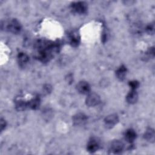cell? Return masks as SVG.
<instances>
[{
	"label": "cell",
	"instance_id": "obj_1",
	"mask_svg": "<svg viewBox=\"0 0 155 155\" xmlns=\"http://www.w3.org/2000/svg\"><path fill=\"white\" fill-rule=\"evenodd\" d=\"M38 58L42 62L49 61L59 50V45L46 40H39L35 44Z\"/></svg>",
	"mask_w": 155,
	"mask_h": 155
},
{
	"label": "cell",
	"instance_id": "obj_2",
	"mask_svg": "<svg viewBox=\"0 0 155 155\" xmlns=\"http://www.w3.org/2000/svg\"><path fill=\"white\" fill-rule=\"evenodd\" d=\"M5 27L8 31L14 34H17L21 30V25L16 19H12L9 20L7 22Z\"/></svg>",
	"mask_w": 155,
	"mask_h": 155
},
{
	"label": "cell",
	"instance_id": "obj_3",
	"mask_svg": "<svg viewBox=\"0 0 155 155\" xmlns=\"http://www.w3.org/2000/svg\"><path fill=\"white\" fill-rule=\"evenodd\" d=\"M71 8L73 12L78 14H84L87 10V5L84 2H75L71 4Z\"/></svg>",
	"mask_w": 155,
	"mask_h": 155
},
{
	"label": "cell",
	"instance_id": "obj_4",
	"mask_svg": "<svg viewBox=\"0 0 155 155\" xmlns=\"http://www.w3.org/2000/svg\"><path fill=\"white\" fill-rule=\"evenodd\" d=\"M85 102L88 107H94L100 102V97L95 93H89L86 98Z\"/></svg>",
	"mask_w": 155,
	"mask_h": 155
},
{
	"label": "cell",
	"instance_id": "obj_5",
	"mask_svg": "<svg viewBox=\"0 0 155 155\" xmlns=\"http://www.w3.org/2000/svg\"><path fill=\"white\" fill-rule=\"evenodd\" d=\"M119 122V117L116 114H111L104 119L105 125L107 128H113Z\"/></svg>",
	"mask_w": 155,
	"mask_h": 155
},
{
	"label": "cell",
	"instance_id": "obj_6",
	"mask_svg": "<svg viewBox=\"0 0 155 155\" xmlns=\"http://www.w3.org/2000/svg\"><path fill=\"white\" fill-rule=\"evenodd\" d=\"M87 121V116L82 113L76 114L73 117V123L76 126L84 125Z\"/></svg>",
	"mask_w": 155,
	"mask_h": 155
},
{
	"label": "cell",
	"instance_id": "obj_7",
	"mask_svg": "<svg viewBox=\"0 0 155 155\" xmlns=\"http://www.w3.org/2000/svg\"><path fill=\"white\" fill-rule=\"evenodd\" d=\"M124 150V144L122 142L116 140L112 142L110 145V150L114 154H119Z\"/></svg>",
	"mask_w": 155,
	"mask_h": 155
},
{
	"label": "cell",
	"instance_id": "obj_8",
	"mask_svg": "<svg viewBox=\"0 0 155 155\" xmlns=\"http://www.w3.org/2000/svg\"><path fill=\"white\" fill-rule=\"evenodd\" d=\"M78 91L81 94H88L90 91L89 84L85 81L79 82L76 86Z\"/></svg>",
	"mask_w": 155,
	"mask_h": 155
},
{
	"label": "cell",
	"instance_id": "obj_9",
	"mask_svg": "<svg viewBox=\"0 0 155 155\" xmlns=\"http://www.w3.org/2000/svg\"><path fill=\"white\" fill-rule=\"evenodd\" d=\"M69 41L73 47H77L80 42V36L78 32L72 31L69 34Z\"/></svg>",
	"mask_w": 155,
	"mask_h": 155
},
{
	"label": "cell",
	"instance_id": "obj_10",
	"mask_svg": "<svg viewBox=\"0 0 155 155\" xmlns=\"http://www.w3.org/2000/svg\"><path fill=\"white\" fill-rule=\"evenodd\" d=\"M99 147V142L94 138H92L90 141L88 142L87 149L90 153H94L96 151Z\"/></svg>",
	"mask_w": 155,
	"mask_h": 155
},
{
	"label": "cell",
	"instance_id": "obj_11",
	"mask_svg": "<svg viewBox=\"0 0 155 155\" xmlns=\"http://www.w3.org/2000/svg\"><path fill=\"white\" fill-rule=\"evenodd\" d=\"M137 98H138V95L136 90H131L128 93L126 97L127 101L130 104H133L136 103L137 101Z\"/></svg>",
	"mask_w": 155,
	"mask_h": 155
},
{
	"label": "cell",
	"instance_id": "obj_12",
	"mask_svg": "<svg viewBox=\"0 0 155 155\" xmlns=\"http://www.w3.org/2000/svg\"><path fill=\"white\" fill-rule=\"evenodd\" d=\"M28 61H29V58L25 53L22 52L18 53V62L20 67H25L27 64Z\"/></svg>",
	"mask_w": 155,
	"mask_h": 155
},
{
	"label": "cell",
	"instance_id": "obj_13",
	"mask_svg": "<svg viewBox=\"0 0 155 155\" xmlns=\"http://www.w3.org/2000/svg\"><path fill=\"white\" fill-rule=\"evenodd\" d=\"M136 137V133L133 129H128L125 131V140L131 143L133 142Z\"/></svg>",
	"mask_w": 155,
	"mask_h": 155
},
{
	"label": "cell",
	"instance_id": "obj_14",
	"mask_svg": "<svg viewBox=\"0 0 155 155\" xmlns=\"http://www.w3.org/2000/svg\"><path fill=\"white\" fill-rule=\"evenodd\" d=\"M40 105V99L38 96H36L28 102V107L32 110H36Z\"/></svg>",
	"mask_w": 155,
	"mask_h": 155
},
{
	"label": "cell",
	"instance_id": "obj_15",
	"mask_svg": "<svg viewBox=\"0 0 155 155\" xmlns=\"http://www.w3.org/2000/svg\"><path fill=\"white\" fill-rule=\"evenodd\" d=\"M127 73V68L124 65H121L116 71V77L120 81L125 79Z\"/></svg>",
	"mask_w": 155,
	"mask_h": 155
},
{
	"label": "cell",
	"instance_id": "obj_16",
	"mask_svg": "<svg viewBox=\"0 0 155 155\" xmlns=\"http://www.w3.org/2000/svg\"><path fill=\"white\" fill-rule=\"evenodd\" d=\"M154 131L152 128H148L146 132L144 134L145 139L150 142H154Z\"/></svg>",
	"mask_w": 155,
	"mask_h": 155
},
{
	"label": "cell",
	"instance_id": "obj_17",
	"mask_svg": "<svg viewBox=\"0 0 155 155\" xmlns=\"http://www.w3.org/2000/svg\"><path fill=\"white\" fill-rule=\"evenodd\" d=\"M15 107L18 111H23L25 110L27 107H28V102L21 99L18 100L16 101Z\"/></svg>",
	"mask_w": 155,
	"mask_h": 155
},
{
	"label": "cell",
	"instance_id": "obj_18",
	"mask_svg": "<svg viewBox=\"0 0 155 155\" xmlns=\"http://www.w3.org/2000/svg\"><path fill=\"white\" fill-rule=\"evenodd\" d=\"M146 31L149 34H153L154 32V23H150L147 25L145 28Z\"/></svg>",
	"mask_w": 155,
	"mask_h": 155
},
{
	"label": "cell",
	"instance_id": "obj_19",
	"mask_svg": "<svg viewBox=\"0 0 155 155\" xmlns=\"http://www.w3.org/2000/svg\"><path fill=\"white\" fill-rule=\"evenodd\" d=\"M129 85L131 88V90H136V88H138L139 85V83L137 81H132L129 82Z\"/></svg>",
	"mask_w": 155,
	"mask_h": 155
},
{
	"label": "cell",
	"instance_id": "obj_20",
	"mask_svg": "<svg viewBox=\"0 0 155 155\" xmlns=\"http://www.w3.org/2000/svg\"><path fill=\"white\" fill-rule=\"evenodd\" d=\"M6 127V122L5 121V120L2 118L1 119V121H0V128H1V131H2L4 129H5Z\"/></svg>",
	"mask_w": 155,
	"mask_h": 155
}]
</instances>
